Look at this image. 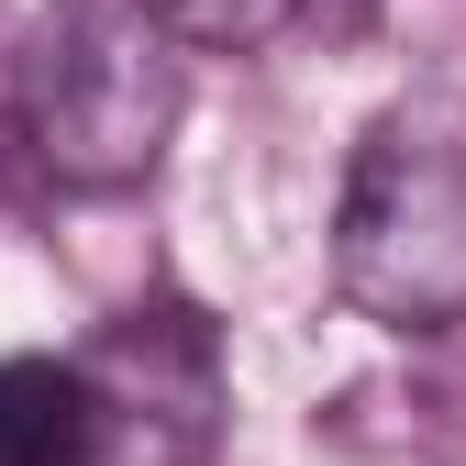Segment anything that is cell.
I'll return each instance as SVG.
<instances>
[{
    "mask_svg": "<svg viewBox=\"0 0 466 466\" xmlns=\"http://www.w3.org/2000/svg\"><path fill=\"white\" fill-rule=\"evenodd\" d=\"M178 34L145 0H45L23 34V145L56 189H134L178 134Z\"/></svg>",
    "mask_w": 466,
    "mask_h": 466,
    "instance_id": "cell-2",
    "label": "cell"
},
{
    "mask_svg": "<svg viewBox=\"0 0 466 466\" xmlns=\"http://www.w3.org/2000/svg\"><path fill=\"white\" fill-rule=\"evenodd\" d=\"M333 289L389 333L466 322V100H389L333 200Z\"/></svg>",
    "mask_w": 466,
    "mask_h": 466,
    "instance_id": "cell-1",
    "label": "cell"
},
{
    "mask_svg": "<svg viewBox=\"0 0 466 466\" xmlns=\"http://www.w3.org/2000/svg\"><path fill=\"white\" fill-rule=\"evenodd\" d=\"M100 455H111V400L89 367L0 356V466H100Z\"/></svg>",
    "mask_w": 466,
    "mask_h": 466,
    "instance_id": "cell-3",
    "label": "cell"
},
{
    "mask_svg": "<svg viewBox=\"0 0 466 466\" xmlns=\"http://www.w3.org/2000/svg\"><path fill=\"white\" fill-rule=\"evenodd\" d=\"M145 12L178 34V45H256L289 23V0H145Z\"/></svg>",
    "mask_w": 466,
    "mask_h": 466,
    "instance_id": "cell-4",
    "label": "cell"
}]
</instances>
